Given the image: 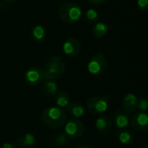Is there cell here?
<instances>
[{"instance_id":"28","label":"cell","mask_w":148,"mask_h":148,"mask_svg":"<svg viewBox=\"0 0 148 148\" xmlns=\"http://www.w3.org/2000/svg\"><path fill=\"white\" fill-rule=\"evenodd\" d=\"M139 148H148L147 146H143V147H140Z\"/></svg>"},{"instance_id":"18","label":"cell","mask_w":148,"mask_h":148,"mask_svg":"<svg viewBox=\"0 0 148 148\" xmlns=\"http://www.w3.org/2000/svg\"><path fill=\"white\" fill-rule=\"evenodd\" d=\"M31 36L36 42H42L45 38V29L41 25H36L31 29Z\"/></svg>"},{"instance_id":"9","label":"cell","mask_w":148,"mask_h":148,"mask_svg":"<svg viewBox=\"0 0 148 148\" xmlns=\"http://www.w3.org/2000/svg\"><path fill=\"white\" fill-rule=\"evenodd\" d=\"M130 123L132 127L137 132H146L148 129L147 114L144 112L136 113L132 116Z\"/></svg>"},{"instance_id":"15","label":"cell","mask_w":148,"mask_h":148,"mask_svg":"<svg viewBox=\"0 0 148 148\" xmlns=\"http://www.w3.org/2000/svg\"><path fill=\"white\" fill-rule=\"evenodd\" d=\"M66 109H67V113L69 115H71L73 117H75V118H80V117L83 116L84 113H85L84 107L79 102H71V103H69L66 107Z\"/></svg>"},{"instance_id":"25","label":"cell","mask_w":148,"mask_h":148,"mask_svg":"<svg viewBox=\"0 0 148 148\" xmlns=\"http://www.w3.org/2000/svg\"><path fill=\"white\" fill-rule=\"evenodd\" d=\"M2 148H16V146L12 143H9V142H6L4 143L3 146H2Z\"/></svg>"},{"instance_id":"11","label":"cell","mask_w":148,"mask_h":148,"mask_svg":"<svg viewBox=\"0 0 148 148\" xmlns=\"http://www.w3.org/2000/svg\"><path fill=\"white\" fill-rule=\"evenodd\" d=\"M95 127L101 134L107 135L111 132L113 125L109 118L107 116H101L95 121Z\"/></svg>"},{"instance_id":"14","label":"cell","mask_w":148,"mask_h":148,"mask_svg":"<svg viewBox=\"0 0 148 148\" xmlns=\"http://www.w3.org/2000/svg\"><path fill=\"white\" fill-rule=\"evenodd\" d=\"M42 94L48 98L55 96L58 92L57 84L54 81H46L41 88Z\"/></svg>"},{"instance_id":"1","label":"cell","mask_w":148,"mask_h":148,"mask_svg":"<svg viewBox=\"0 0 148 148\" xmlns=\"http://www.w3.org/2000/svg\"><path fill=\"white\" fill-rule=\"evenodd\" d=\"M67 114L65 111L58 107H49L42 113L43 123L49 128L56 129L62 127L66 123Z\"/></svg>"},{"instance_id":"26","label":"cell","mask_w":148,"mask_h":148,"mask_svg":"<svg viewBox=\"0 0 148 148\" xmlns=\"http://www.w3.org/2000/svg\"><path fill=\"white\" fill-rule=\"evenodd\" d=\"M77 148H91V147L89 145H87V144H83V145H81L79 146Z\"/></svg>"},{"instance_id":"13","label":"cell","mask_w":148,"mask_h":148,"mask_svg":"<svg viewBox=\"0 0 148 148\" xmlns=\"http://www.w3.org/2000/svg\"><path fill=\"white\" fill-rule=\"evenodd\" d=\"M36 142V137L31 134H20L16 139V144L22 148H30Z\"/></svg>"},{"instance_id":"3","label":"cell","mask_w":148,"mask_h":148,"mask_svg":"<svg viewBox=\"0 0 148 148\" xmlns=\"http://www.w3.org/2000/svg\"><path fill=\"white\" fill-rule=\"evenodd\" d=\"M82 11L80 7L75 3L68 2L63 3L58 10V15L61 20L67 23H74L81 19Z\"/></svg>"},{"instance_id":"20","label":"cell","mask_w":148,"mask_h":148,"mask_svg":"<svg viewBox=\"0 0 148 148\" xmlns=\"http://www.w3.org/2000/svg\"><path fill=\"white\" fill-rule=\"evenodd\" d=\"M119 140L121 144L123 145H128L132 142L133 140V135L131 134L130 132L127 131V130H123L121 131L119 135H118Z\"/></svg>"},{"instance_id":"21","label":"cell","mask_w":148,"mask_h":148,"mask_svg":"<svg viewBox=\"0 0 148 148\" xmlns=\"http://www.w3.org/2000/svg\"><path fill=\"white\" fill-rule=\"evenodd\" d=\"M86 19L89 22H96L99 19L98 12L94 9H89L86 12Z\"/></svg>"},{"instance_id":"6","label":"cell","mask_w":148,"mask_h":148,"mask_svg":"<svg viewBox=\"0 0 148 148\" xmlns=\"http://www.w3.org/2000/svg\"><path fill=\"white\" fill-rule=\"evenodd\" d=\"M85 132V126L82 121L72 119L66 122L65 134L71 139H78L83 135Z\"/></svg>"},{"instance_id":"7","label":"cell","mask_w":148,"mask_h":148,"mask_svg":"<svg viewBox=\"0 0 148 148\" xmlns=\"http://www.w3.org/2000/svg\"><path fill=\"white\" fill-rule=\"evenodd\" d=\"M25 82L30 86H36L44 82L43 70L36 66L30 67L24 75Z\"/></svg>"},{"instance_id":"22","label":"cell","mask_w":148,"mask_h":148,"mask_svg":"<svg viewBox=\"0 0 148 148\" xmlns=\"http://www.w3.org/2000/svg\"><path fill=\"white\" fill-rule=\"evenodd\" d=\"M148 108V102L147 98H140L138 100L137 103V109L140 111H147Z\"/></svg>"},{"instance_id":"10","label":"cell","mask_w":148,"mask_h":148,"mask_svg":"<svg viewBox=\"0 0 148 148\" xmlns=\"http://www.w3.org/2000/svg\"><path fill=\"white\" fill-rule=\"evenodd\" d=\"M137 103L138 98L134 94L126 95L121 101L122 108L127 113H133L135 110H137Z\"/></svg>"},{"instance_id":"2","label":"cell","mask_w":148,"mask_h":148,"mask_svg":"<svg viewBox=\"0 0 148 148\" xmlns=\"http://www.w3.org/2000/svg\"><path fill=\"white\" fill-rule=\"evenodd\" d=\"M65 70L66 64L62 58L58 56H51L44 67V81H56L60 79L64 75Z\"/></svg>"},{"instance_id":"5","label":"cell","mask_w":148,"mask_h":148,"mask_svg":"<svg viewBox=\"0 0 148 148\" xmlns=\"http://www.w3.org/2000/svg\"><path fill=\"white\" fill-rule=\"evenodd\" d=\"M109 100L107 97L96 96L88 99L87 102L88 110L93 114H100L105 113L108 108Z\"/></svg>"},{"instance_id":"23","label":"cell","mask_w":148,"mask_h":148,"mask_svg":"<svg viewBox=\"0 0 148 148\" xmlns=\"http://www.w3.org/2000/svg\"><path fill=\"white\" fill-rule=\"evenodd\" d=\"M137 4H138V7L140 10H147L148 5V0H138Z\"/></svg>"},{"instance_id":"16","label":"cell","mask_w":148,"mask_h":148,"mask_svg":"<svg viewBox=\"0 0 148 148\" xmlns=\"http://www.w3.org/2000/svg\"><path fill=\"white\" fill-rule=\"evenodd\" d=\"M108 25L105 23L100 22V23H97L95 25V27L93 28V29H92V35H93V36L95 38L99 39V38L103 37L108 33Z\"/></svg>"},{"instance_id":"8","label":"cell","mask_w":148,"mask_h":148,"mask_svg":"<svg viewBox=\"0 0 148 148\" xmlns=\"http://www.w3.org/2000/svg\"><path fill=\"white\" fill-rule=\"evenodd\" d=\"M62 49L65 55L70 57H75L81 54L82 51V45L79 40L74 37L68 38L62 46Z\"/></svg>"},{"instance_id":"12","label":"cell","mask_w":148,"mask_h":148,"mask_svg":"<svg viewBox=\"0 0 148 148\" xmlns=\"http://www.w3.org/2000/svg\"><path fill=\"white\" fill-rule=\"evenodd\" d=\"M114 121L116 127L119 129H125L130 123L129 115L127 112L119 110L114 115Z\"/></svg>"},{"instance_id":"27","label":"cell","mask_w":148,"mask_h":148,"mask_svg":"<svg viewBox=\"0 0 148 148\" xmlns=\"http://www.w3.org/2000/svg\"><path fill=\"white\" fill-rule=\"evenodd\" d=\"M5 1H7V2H9V3H14V2H16V0H5Z\"/></svg>"},{"instance_id":"17","label":"cell","mask_w":148,"mask_h":148,"mask_svg":"<svg viewBox=\"0 0 148 148\" xmlns=\"http://www.w3.org/2000/svg\"><path fill=\"white\" fill-rule=\"evenodd\" d=\"M55 102L58 108H66L69 104V96L66 92H57L55 95Z\"/></svg>"},{"instance_id":"19","label":"cell","mask_w":148,"mask_h":148,"mask_svg":"<svg viewBox=\"0 0 148 148\" xmlns=\"http://www.w3.org/2000/svg\"><path fill=\"white\" fill-rule=\"evenodd\" d=\"M53 141L54 143L56 145V146H65V145H68L70 141V138L68 137L65 134L63 133H60V134H57L54 136L53 138Z\"/></svg>"},{"instance_id":"4","label":"cell","mask_w":148,"mask_h":148,"mask_svg":"<svg viewBox=\"0 0 148 148\" xmlns=\"http://www.w3.org/2000/svg\"><path fill=\"white\" fill-rule=\"evenodd\" d=\"M107 65L108 61L106 56L102 54L98 53L94 55L90 58L88 63V70L90 74L94 75H101L105 72Z\"/></svg>"},{"instance_id":"24","label":"cell","mask_w":148,"mask_h":148,"mask_svg":"<svg viewBox=\"0 0 148 148\" xmlns=\"http://www.w3.org/2000/svg\"><path fill=\"white\" fill-rule=\"evenodd\" d=\"M89 3H91L92 4H95V5H100V4H102L106 0H88Z\"/></svg>"}]
</instances>
